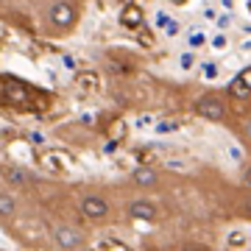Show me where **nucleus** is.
<instances>
[{
	"mask_svg": "<svg viewBox=\"0 0 251 251\" xmlns=\"http://www.w3.org/2000/svg\"><path fill=\"white\" fill-rule=\"evenodd\" d=\"M50 103V95L39 92L31 84L14 78H0V106L9 109H45Z\"/></svg>",
	"mask_w": 251,
	"mask_h": 251,
	"instance_id": "f257e3e1",
	"label": "nucleus"
},
{
	"mask_svg": "<svg viewBox=\"0 0 251 251\" xmlns=\"http://www.w3.org/2000/svg\"><path fill=\"white\" fill-rule=\"evenodd\" d=\"M75 20H78L75 6L64 3V0H59V3H53V6L48 9V25L53 28V31H70V28L75 25Z\"/></svg>",
	"mask_w": 251,
	"mask_h": 251,
	"instance_id": "f03ea898",
	"label": "nucleus"
},
{
	"mask_svg": "<svg viewBox=\"0 0 251 251\" xmlns=\"http://www.w3.org/2000/svg\"><path fill=\"white\" fill-rule=\"evenodd\" d=\"M196 112L204 120H212V123H221L226 117V100L221 95H204V98L196 100Z\"/></svg>",
	"mask_w": 251,
	"mask_h": 251,
	"instance_id": "7ed1b4c3",
	"label": "nucleus"
},
{
	"mask_svg": "<svg viewBox=\"0 0 251 251\" xmlns=\"http://www.w3.org/2000/svg\"><path fill=\"white\" fill-rule=\"evenodd\" d=\"M53 243H56V249H62V251H78V249H84V234L78 229H73V226H59L53 232Z\"/></svg>",
	"mask_w": 251,
	"mask_h": 251,
	"instance_id": "20e7f679",
	"label": "nucleus"
},
{
	"mask_svg": "<svg viewBox=\"0 0 251 251\" xmlns=\"http://www.w3.org/2000/svg\"><path fill=\"white\" fill-rule=\"evenodd\" d=\"M81 215L90 221H103L109 215V201L100 196H84L81 198Z\"/></svg>",
	"mask_w": 251,
	"mask_h": 251,
	"instance_id": "39448f33",
	"label": "nucleus"
},
{
	"mask_svg": "<svg viewBox=\"0 0 251 251\" xmlns=\"http://www.w3.org/2000/svg\"><path fill=\"white\" fill-rule=\"evenodd\" d=\"M126 212H128V218H134V221H156L159 218V212H156V206L151 201H131Z\"/></svg>",
	"mask_w": 251,
	"mask_h": 251,
	"instance_id": "423d86ee",
	"label": "nucleus"
},
{
	"mask_svg": "<svg viewBox=\"0 0 251 251\" xmlns=\"http://www.w3.org/2000/svg\"><path fill=\"white\" fill-rule=\"evenodd\" d=\"M249 92H251V70H240L232 78V84H229V95L243 100V98H249Z\"/></svg>",
	"mask_w": 251,
	"mask_h": 251,
	"instance_id": "0eeeda50",
	"label": "nucleus"
},
{
	"mask_svg": "<svg viewBox=\"0 0 251 251\" xmlns=\"http://www.w3.org/2000/svg\"><path fill=\"white\" fill-rule=\"evenodd\" d=\"M131 181L140 184V187H153V184L159 181V173L151 171V168H137V171L131 173Z\"/></svg>",
	"mask_w": 251,
	"mask_h": 251,
	"instance_id": "6e6552de",
	"label": "nucleus"
},
{
	"mask_svg": "<svg viewBox=\"0 0 251 251\" xmlns=\"http://www.w3.org/2000/svg\"><path fill=\"white\" fill-rule=\"evenodd\" d=\"M6 179H9L11 184H17V187H25V184L34 181V176H31V171H25V168H9V171H6Z\"/></svg>",
	"mask_w": 251,
	"mask_h": 251,
	"instance_id": "1a4fd4ad",
	"label": "nucleus"
},
{
	"mask_svg": "<svg viewBox=\"0 0 251 251\" xmlns=\"http://www.w3.org/2000/svg\"><path fill=\"white\" fill-rule=\"evenodd\" d=\"M14 209H17L14 196H9V193H0V218H11V215H14Z\"/></svg>",
	"mask_w": 251,
	"mask_h": 251,
	"instance_id": "9d476101",
	"label": "nucleus"
},
{
	"mask_svg": "<svg viewBox=\"0 0 251 251\" xmlns=\"http://www.w3.org/2000/svg\"><path fill=\"white\" fill-rule=\"evenodd\" d=\"M140 23H143V11L140 9H134V6H128V9L123 11V25H140Z\"/></svg>",
	"mask_w": 251,
	"mask_h": 251,
	"instance_id": "9b49d317",
	"label": "nucleus"
},
{
	"mask_svg": "<svg viewBox=\"0 0 251 251\" xmlns=\"http://www.w3.org/2000/svg\"><path fill=\"white\" fill-rule=\"evenodd\" d=\"M226 246H229V249H246L249 240H246V234L243 232H232L229 237H226Z\"/></svg>",
	"mask_w": 251,
	"mask_h": 251,
	"instance_id": "f8f14e48",
	"label": "nucleus"
},
{
	"mask_svg": "<svg viewBox=\"0 0 251 251\" xmlns=\"http://www.w3.org/2000/svg\"><path fill=\"white\" fill-rule=\"evenodd\" d=\"M206 42V36L201 34V31H193V34H190V39H187V45L190 48H201Z\"/></svg>",
	"mask_w": 251,
	"mask_h": 251,
	"instance_id": "ddd939ff",
	"label": "nucleus"
},
{
	"mask_svg": "<svg viewBox=\"0 0 251 251\" xmlns=\"http://www.w3.org/2000/svg\"><path fill=\"white\" fill-rule=\"evenodd\" d=\"M193 64H196V56H193V53H184V56H181V67H184V70H190Z\"/></svg>",
	"mask_w": 251,
	"mask_h": 251,
	"instance_id": "4468645a",
	"label": "nucleus"
},
{
	"mask_svg": "<svg viewBox=\"0 0 251 251\" xmlns=\"http://www.w3.org/2000/svg\"><path fill=\"white\" fill-rule=\"evenodd\" d=\"M212 45H215L218 50H221V48H226V36H224V34H218V36H215V42H212Z\"/></svg>",
	"mask_w": 251,
	"mask_h": 251,
	"instance_id": "2eb2a0df",
	"label": "nucleus"
},
{
	"mask_svg": "<svg viewBox=\"0 0 251 251\" xmlns=\"http://www.w3.org/2000/svg\"><path fill=\"white\" fill-rule=\"evenodd\" d=\"M173 128H176L173 123H159L156 126V131H173Z\"/></svg>",
	"mask_w": 251,
	"mask_h": 251,
	"instance_id": "dca6fc26",
	"label": "nucleus"
},
{
	"mask_svg": "<svg viewBox=\"0 0 251 251\" xmlns=\"http://www.w3.org/2000/svg\"><path fill=\"white\" fill-rule=\"evenodd\" d=\"M64 67H67V70H73V67H75V62H73L70 56H64Z\"/></svg>",
	"mask_w": 251,
	"mask_h": 251,
	"instance_id": "f3484780",
	"label": "nucleus"
},
{
	"mask_svg": "<svg viewBox=\"0 0 251 251\" xmlns=\"http://www.w3.org/2000/svg\"><path fill=\"white\" fill-rule=\"evenodd\" d=\"M173 3H179V6H181V3H187V0H173Z\"/></svg>",
	"mask_w": 251,
	"mask_h": 251,
	"instance_id": "a211bd4d",
	"label": "nucleus"
},
{
	"mask_svg": "<svg viewBox=\"0 0 251 251\" xmlns=\"http://www.w3.org/2000/svg\"><path fill=\"white\" fill-rule=\"evenodd\" d=\"M0 173H3V171H0Z\"/></svg>",
	"mask_w": 251,
	"mask_h": 251,
	"instance_id": "6ab92c4d",
	"label": "nucleus"
}]
</instances>
